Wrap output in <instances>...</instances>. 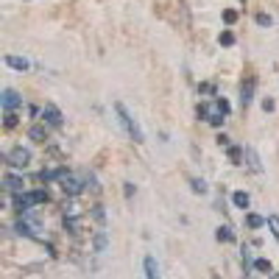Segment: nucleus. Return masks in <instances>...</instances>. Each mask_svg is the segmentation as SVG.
I'll return each mask as SVG.
<instances>
[{
    "label": "nucleus",
    "instance_id": "obj_21",
    "mask_svg": "<svg viewBox=\"0 0 279 279\" xmlns=\"http://www.w3.org/2000/svg\"><path fill=\"white\" fill-rule=\"evenodd\" d=\"M223 22H226V25H235V22H237V11L226 8V11H223Z\"/></svg>",
    "mask_w": 279,
    "mask_h": 279
},
{
    "label": "nucleus",
    "instance_id": "obj_8",
    "mask_svg": "<svg viewBox=\"0 0 279 279\" xmlns=\"http://www.w3.org/2000/svg\"><path fill=\"white\" fill-rule=\"evenodd\" d=\"M254 87H257V81L251 78V81L243 87V92H240V104H243V109H249V106H251V98H254Z\"/></svg>",
    "mask_w": 279,
    "mask_h": 279
},
{
    "label": "nucleus",
    "instance_id": "obj_1",
    "mask_svg": "<svg viewBox=\"0 0 279 279\" xmlns=\"http://www.w3.org/2000/svg\"><path fill=\"white\" fill-rule=\"evenodd\" d=\"M115 112H118V118H120V123H123V129L129 132V137L134 140V142H145V134H142V129H140V123L129 115V109H126L123 104H115Z\"/></svg>",
    "mask_w": 279,
    "mask_h": 279
},
{
    "label": "nucleus",
    "instance_id": "obj_19",
    "mask_svg": "<svg viewBox=\"0 0 279 279\" xmlns=\"http://www.w3.org/2000/svg\"><path fill=\"white\" fill-rule=\"evenodd\" d=\"M218 42H221V45H226V48H229V45H235V34H232V31H223V34L218 36Z\"/></svg>",
    "mask_w": 279,
    "mask_h": 279
},
{
    "label": "nucleus",
    "instance_id": "obj_18",
    "mask_svg": "<svg viewBox=\"0 0 279 279\" xmlns=\"http://www.w3.org/2000/svg\"><path fill=\"white\" fill-rule=\"evenodd\" d=\"M254 268H257V271H263V274H271V263H268V260H254Z\"/></svg>",
    "mask_w": 279,
    "mask_h": 279
},
{
    "label": "nucleus",
    "instance_id": "obj_12",
    "mask_svg": "<svg viewBox=\"0 0 279 279\" xmlns=\"http://www.w3.org/2000/svg\"><path fill=\"white\" fill-rule=\"evenodd\" d=\"M232 204H235V207H240V209H246L251 204V198H249V193H243V190H237L235 195H232Z\"/></svg>",
    "mask_w": 279,
    "mask_h": 279
},
{
    "label": "nucleus",
    "instance_id": "obj_6",
    "mask_svg": "<svg viewBox=\"0 0 279 279\" xmlns=\"http://www.w3.org/2000/svg\"><path fill=\"white\" fill-rule=\"evenodd\" d=\"M20 104H22V98L17 95L14 90H3V109H6V112H14Z\"/></svg>",
    "mask_w": 279,
    "mask_h": 279
},
{
    "label": "nucleus",
    "instance_id": "obj_26",
    "mask_svg": "<svg viewBox=\"0 0 279 279\" xmlns=\"http://www.w3.org/2000/svg\"><path fill=\"white\" fill-rule=\"evenodd\" d=\"M17 126V115L14 112H6V129H14Z\"/></svg>",
    "mask_w": 279,
    "mask_h": 279
},
{
    "label": "nucleus",
    "instance_id": "obj_13",
    "mask_svg": "<svg viewBox=\"0 0 279 279\" xmlns=\"http://www.w3.org/2000/svg\"><path fill=\"white\" fill-rule=\"evenodd\" d=\"M14 229H17V235H25V237H36V235H34V226H31V223H28L25 218H22V221H17V226H14Z\"/></svg>",
    "mask_w": 279,
    "mask_h": 279
},
{
    "label": "nucleus",
    "instance_id": "obj_10",
    "mask_svg": "<svg viewBox=\"0 0 279 279\" xmlns=\"http://www.w3.org/2000/svg\"><path fill=\"white\" fill-rule=\"evenodd\" d=\"M142 268H145V279H159V268H156V260L151 254L142 260Z\"/></svg>",
    "mask_w": 279,
    "mask_h": 279
},
{
    "label": "nucleus",
    "instance_id": "obj_27",
    "mask_svg": "<svg viewBox=\"0 0 279 279\" xmlns=\"http://www.w3.org/2000/svg\"><path fill=\"white\" fill-rule=\"evenodd\" d=\"M257 22L260 25H271V17L268 14H257Z\"/></svg>",
    "mask_w": 279,
    "mask_h": 279
},
{
    "label": "nucleus",
    "instance_id": "obj_4",
    "mask_svg": "<svg viewBox=\"0 0 279 279\" xmlns=\"http://www.w3.org/2000/svg\"><path fill=\"white\" fill-rule=\"evenodd\" d=\"M59 184H62V190L67 195H78V193H81L78 179H76V176H70V173H64V170H62V176H59Z\"/></svg>",
    "mask_w": 279,
    "mask_h": 279
},
{
    "label": "nucleus",
    "instance_id": "obj_15",
    "mask_svg": "<svg viewBox=\"0 0 279 279\" xmlns=\"http://www.w3.org/2000/svg\"><path fill=\"white\" fill-rule=\"evenodd\" d=\"M265 218H260V215H254V212H251V215H246V226H251V229H260V226H265Z\"/></svg>",
    "mask_w": 279,
    "mask_h": 279
},
{
    "label": "nucleus",
    "instance_id": "obj_20",
    "mask_svg": "<svg viewBox=\"0 0 279 279\" xmlns=\"http://www.w3.org/2000/svg\"><path fill=\"white\" fill-rule=\"evenodd\" d=\"M190 184H193V193H207V181L204 179H193Z\"/></svg>",
    "mask_w": 279,
    "mask_h": 279
},
{
    "label": "nucleus",
    "instance_id": "obj_22",
    "mask_svg": "<svg viewBox=\"0 0 279 279\" xmlns=\"http://www.w3.org/2000/svg\"><path fill=\"white\" fill-rule=\"evenodd\" d=\"M215 106L223 112V115H229V112H232V106H229V101H226V98H218V101H215Z\"/></svg>",
    "mask_w": 279,
    "mask_h": 279
},
{
    "label": "nucleus",
    "instance_id": "obj_14",
    "mask_svg": "<svg viewBox=\"0 0 279 279\" xmlns=\"http://www.w3.org/2000/svg\"><path fill=\"white\" fill-rule=\"evenodd\" d=\"M215 237H218V240H223V243H235V235H232L229 226H221V229L215 232Z\"/></svg>",
    "mask_w": 279,
    "mask_h": 279
},
{
    "label": "nucleus",
    "instance_id": "obj_2",
    "mask_svg": "<svg viewBox=\"0 0 279 279\" xmlns=\"http://www.w3.org/2000/svg\"><path fill=\"white\" fill-rule=\"evenodd\" d=\"M6 162L11 167H28V162H31V151L28 148H11V151L6 153Z\"/></svg>",
    "mask_w": 279,
    "mask_h": 279
},
{
    "label": "nucleus",
    "instance_id": "obj_30",
    "mask_svg": "<svg viewBox=\"0 0 279 279\" xmlns=\"http://www.w3.org/2000/svg\"><path fill=\"white\" fill-rule=\"evenodd\" d=\"M268 279H279V274H274V277H268Z\"/></svg>",
    "mask_w": 279,
    "mask_h": 279
},
{
    "label": "nucleus",
    "instance_id": "obj_25",
    "mask_svg": "<svg viewBox=\"0 0 279 279\" xmlns=\"http://www.w3.org/2000/svg\"><path fill=\"white\" fill-rule=\"evenodd\" d=\"M240 153H243L240 148H235V145L229 148V156H232V162H235V165H240Z\"/></svg>",
    "mask_w": 279,
    "mask_h": 279
},
{
    "label": "nucleus",
    "instance_id": "obj_11",
    "mask_svg": "<svg viewBox=\"0 0 279 279\" xmlns=\"http://www.w3.org/2000/svg\"><path fill=\"white\" fill-rule=\"evenodd\" d=\"M28 140L45 142V140H48V129H45V126H31V129H28Z\"/></svg>",
    "mask_w": 279,
    "mask_h": 279
},
{
    "label": "nucleus",
    "instance_id": "obj_17",
    "mask_svg": "<svg viewBox=\"0 0 279 279\" xmlns=\"http://www.w3.org/2000/svg\"><path fill=\"white\" fill-rule=\"evenodd\" d=\"M92 246H95V251H104L106 249V232H98V235H95V243H92Z\"/></svg>",
    "mask_w": 279,
    "mask_h": 279
},
{
    "label": "nucleus",
    "instance_id": "obj_28",
    "mask_svg": "<svg viewBox=\"0 0 279 279\" xmlns=\"http://www.w3.org/2000/svg\"><path fill=\"white\" fill-rule=\"evenodd\" d=\"M274 106H277V104H274L271 98H265V101H263V109L265 112H274Z\"/></svg>",
    "mask_w": 279,
    "mask_h": 279
},
{
    "label": "nucleus",
    "instance_id": "obj_5",
    "mask_svg": "<svg viewBox=\"0 0 279 279\" xmlns=\"http://www.w3.org/2000/svg\"><path fill=\"white\" fill-rule=\"evenodd\" d=\"M14 207L20 209V212L34 209L36 207V204H34V195H31V193H17V195H14Z\"/></svg>",
    "mask_w": 279,
    "mask_h": 279
},
{
    "label": "nucleus",
    "instance_id": "obj_29",
    "mask_svg": "<svg viewBox=\"0 0 279 279\" xmlns=\"http://www.w3.org/2000/svg\"><path fill=\"white\" fill-rule=\"evenodd\" d=\"M95 218H98L101 223H104V218H106V215H104V209H101V207H95Z\"/></svg>",
    "mask_w": 279,
    "mask_h": 279
},
{
    "label": "nucleus",
    "instance_id": "obj_24",
    "mask_svg": "<svg viewBox=\"0 0 279 279\" xmlns=\"http://www.w3.org/2000/svg\"><path fill=\"white\" fill-rule=\"evenodd\" d=\"M246 153H249V159H251V167H254V170H263V167H260V159H257V153L251 151V148H249V151H246Z\"/></svg>",
    "mask_w": 279,
    "mask_h": 279
},
{
    "label": "nucleus",
    "instance_id": "obj_7",
    "mask_svg": "<svg viewBox=\"0 0 279 279\" xmlns=\"http://www.w3.org/2000/svg\"><path fill=\"white\" fill-rule=\"evenodd\" d=\"M3 187H6V190H11V193H22V187H25V181H22L20 176H11V173H8L6 179H3Z\"/></svg>",
    "mask_w": 279,
    "mask_h": 279
},
{
    "label": "nucleus",
    "instance_id": "obj_23",
    "mask_svg": "<svg viewBox=\"0 0 279 279\" xmlns=\"http://www.w3.org/2000/svg\"><path fill=\"white\" fill-rule=\"evenodd\" d=\"M31 195H34V204H45V201H48V193H45V190H34Z\"/></svg>",
    "mask_w": 279,
    "mask_h": 279
},
{
    "label": "nucleus",
    "instance_id": "obj_9",
    "mask_svg": "<svg viewBox=\"0 0 279 279\" xmlns=\"http://www.w3.org/2000/svg\"><path fill=\"white\" fill-rule=\"evenodd\" d=\"M6 64L11 70H20V73H25V70L31 67V62H28V59H22V56H6Z\"/></svg>",
    "mask_w": 279,
    "mask_h": 279
},
{
    "label": "nucleus",
    "instance_id": "obj_3",
    "mask_svg": "<svg viewBox=\"0 0 279 279\" xmlns=\"http://www.w3.org/2000/svg\"><path fill=\"white\" fill-rule=\"evenodd\" d=\"M42 118H45V123L48 126H53V129H59V126L64 123V118H62V112L56 109L53 104H48V106H42V112H39Z\"/></svg>",
    "mask_w": 279,
    "mask_h": 279
},
{
    "label": "nucleus",
    "instance_id": "obj_16",
    "mask_svg": "<svg viewBox=\"0 0 279 279\" xmlns=\"http://www.w3.org/2000/svg\"><path fill=\"white\" fill-rule=\"evenodd\" d=\"M268 226H271V235L279 240V215H268Z\"/></svg>",
    "mask_w": 279,
    "mask_h": 279
}]
</instances>
